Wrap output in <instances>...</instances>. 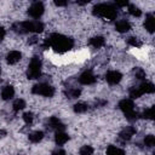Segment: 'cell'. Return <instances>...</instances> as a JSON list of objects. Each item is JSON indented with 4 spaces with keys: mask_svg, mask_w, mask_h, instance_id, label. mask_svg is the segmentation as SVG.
Here are the masks:
<instances>
[{
    "mask_svg": "<svg viewBox=\"0 0 155 155\" xmlns=\"http://www.w3.org/2000/svg\"><path fill=\"white\" fill-rule=\"evenodd\" d=\"M48 42H50V46H52L56 51H59V52L70 50L74 44L70 38L63 36L61 34H52L48 39Z\"/></svg>",
    "mask_w": 155,
    "mask_h": 155,
    "instance_id": "cell-1",
    "label": "cell"
},
{
    "mask_svg": "<svg viewBox=\"0 0 155 155\" xmlns=\"http://www.w3.org/2000/svg\"><path fill=\"white\" fill-rule=\"evenodd\" d=\"M12 30L16 33H28V31H35L40 33L44 30V24L39 21H27V22H21V23H15L12 25Z\"/></svg>",
    "mask_w": 155,
    "mask_h": 155,
    "instance_id": "cell-2",
    "label": "cell"
},
{
    "mask_svg": "<svg viewBox=\"0 0 155 155\" xmlns=\"http://www.w3.org/2000/svg\"><path fill=\"white\" fill-rule=\"evenodd\" d=\"M93 15L111 21V19H114L117 16V11H116L114 5H110V4H98V5H96L93 7Z\"/></svg>",
    "mask_w": 155,
    "mask_h": 155,
    "instance_id": "cell-3",
    "label": "cell"
},
{
    "mask_svg": "<svg viewBox=\"0 0 155 155\" xmlns=\"http://www.w3.org/2000/svg\"><path fill=\"white\" fill-rule=\"evenodd\" d=\"M40 75H41V62L38 57H33L27 70V76L29 79H38Z\"/></svg>",
    "mask_w": 155,
    "mask_h": 155,
    "instance_id": "cell-4",
    "label": "cell"
},
{
    "mask_svg": "<svg viewBox=\"0 0 155 155\" xmlns=\"http://www.w3.org/2000/svg\"><path fill=\"white\" fill-rule=\"evenodd\" d=\"M31 92L35 93V94H41V96H45V97H52L54 94V88L52 86H50L48 84H36L33 86L31 88Z\"/></svg>",
    "mask_w": 155,
    "mask_h": 155,
    "instance_id": "cell-5",
    "label": "cell"
},
{
    "mask_svg": "<svg viewBox=\"0 0 155 155\" xmlns=\"http://www.w3.org/2000/svg\"><path fill=\"white\" fill-rule=\"evenodd\" d=\"M42 13H44V4L39 2V1L31 4V6L28 10V15L33 18H39Z\"/></svg>",
    "mask_w": 155,
    "mask_h": 155,
    "instance_id": "cell-6",
    "label": "cell"
},
{
    "mask_svg": "<svg viewBox=\"0 0 155 155\" xmlns=\"http://www.w3.org/2000/svg\"><path fill=\"white\" fill-rule=\"evenodd\" d=\"M121 78H122L121 73H119V71H116V70L109 71V73L107 74V76H105L107 81H108L110 85H116V84H119L120 80H121Z\"/></svg>",
    "mask_w": 155,
    "mask_h": 155,
    "instance_id": "cell-7",
    "label": "cell"
},
{
    "mask_svg": "<svg viewBox=\"0 0 155 155\" xmlns=\"http://www.w3.org/2000/svg\"><path fill=\"white\" fill-rule=\"evenodd\" d=\"M79 81L82 85H91V84H93L96 81V78H94V75L91 71H85V73H82L80 75Z\"/></svg>",
    "mask_w": 155,
    "mask_h": 155,
    "instance_id": "cell-8",
    "label": "cell"
},
{
    "mask_svg": "<svg viewBox=\"0 0 155 155\" xmlns=\"http://www.w3.org/2000/svg\"><path fill=\"white\" fill-rule=\"evenodd\" d=\"M48 126H50V128L56 130L57 132L63 131V130H64V127H65V126L61 122V120H59L58 117H56V116L50 117V120H48Z\"/></svg>",
    "mask_w": 155,
    "mask_h": 155,
    "instance_id": "cell-9",
    "label": "cell"
},
{
    "mask_svg": "<svg viewBox=\"0 0 155 155\" xmlns=\"http://www.w3.org/2000/svg\"><path fill=\"white\" fill-rule=\"evenodd\" d=\"M136 133V128L133 126H127L126 128H124L121 132H120V138L124 139V140H130L132 138V136Z\"/></svg>",
    "mask_w": 155,
    "mask_h": 155,
    "instance_id": "cell-10",
    "label": "cell"
},
{
    "mask_svg": "<svg viewBox=\"0 0 155 155\" xmlns=\"http://www.w3.org/2000/svg\"><path fill=\"white\" fill-rule=\"evenodd\" d=\"M119 108H120L124 113H127V111L134 110V104H133L132 99H122V101H120V103H119Z\"/></svg>",
    "mask_w": 155,
    "mask_h": 155,
    "instance_id": "cell-11",
    "label": "cell"
},
{
    "mask_svg": "<svg viewBox=\"0 0 155 155\" xmlns=\"http://www.w3.org/2000/svg\"><path fill=\"white\" fill-rule=\"evenodd\" d=\"M21 58H22V54H21V52H18V51H11V52H8L7 56H6V61H7L10 64H16L17 62H19Z\"/></svg>",
    "mask_w": 155,
    "mask_h": 155,
    "instance_id": "cell-12",
    "label": "cell"
},
{
    "mask_svg": "<svg viewBox=\"0 0 155 155\" xmlns=\"http://www.w3.org/2000/svg\"><path fill=\"white\" fill-rule=\"evenodd\" d=\"M144 27L149 33H154V30H155V19H154V17L151 15L147 16L145 22H144Z\"/></svg>",
    "mask_w": 155,
    "mask_h": 155,
    "instance_id": "cell-13",
    "label": "cell"
},
{
    "mask_svg": "<svg viewBox=\"0 0 155 155\" xmlns=\"http://www.w3.org/2000/svg\"><path fill=\"white\" fill-rule=\"evenodd\" d=\"M13 96H15V90H13L12 86H6V87L2 88V91H1V97H2V99L8 101V99H11Z\"/></svg>",
    "mask_w": 155,
    "mask_h": 155,
    "instance_id": "cell-14",
    "label": "cell"
},
{
    "mask_svg": "<svg viewBox=\"0 0 155 155\" xmlns=\"http://www.w3.org/2000/svg\"><path fill=\"white\" fill-rule=\"evenodd\" d=\"M115 29L119 31V33H126L131 29V25L128 22L126 21H119L116 24H115Z\"/></svg>",
    "mask_w": 155,
    "mask_h": 155,
    "instance_id": "cell-15",
    "label": "cell"
},
{
    "mask_svg": "<svg viewBox=\"0 0 155 155\" xmlns=\"http://www.w3.org/2000/svg\"><path fill=\"white\" fill-rule=\"evenodd\" d=\"M68 139H69V136H68L65 132L61 131V132H57V133H56L54 140H56V143H57L58 145H63L64 143L68 142Z\"/></svg>",
    "mask_w": 155,
    "mask_h": 155,
    "instance_id": "cell-16",
    "label": "cell"
},
{
    "mask_svg": "<svg viewBox=\"0 0 155 155\" xmlns=\"http://www.w3.org/2000/svg\"><path fill=\"white\" fill-rule=\"evenodd\" d=\"M138 87H139L142 93H153L155 91V87L151 82H142Z\"/></svg>",
    "mask_w": 155,
    "mask_h": 155,
    "instance_id": "cell-17",
    "label": "cell"
},
{
    "mask_svg": "<svg viewBox=\"0 0 155 155\" xmlns=\"http://www.w3.org/2000/svg\"><path fill=\"white\" fill-rule=\"evenodd\" d=\"M44 138V132L42 131H34L29 134V140L31 143H39Z\"/></svg>",
    "mask_w": 155,
    "mask_h": 155,
    "instance_id": "cell-18",
    "label": "cell"
},
{
    "mask_svg": "<svg viewBox=\"0 0 155 155\" xmlns=\"http://www.w3.org/2000/svg\"><path fill=\"white\" fill-rule=\"evenodd\" d=\"M90 44H91L93 47L99 48V47L104 46L105 40H104V38H103V36H94V38H92V39L90 40Z\"/></svg>",
    "mask_w": 155,
    "mask_h": 155,
    "instance_id": "cell-19",
    "label": "cell"
},
{
    "mask_svg": "<svg viewBox=\"0 0 155 155\" xmlns=\"http://www.w3.org/2000/svg\"><path fill=\"white\" fill-rule=\"evenodd\" d=\"M107 155H125V151L115 145H109L107 148Z\"/></svg>",
    "mask_w": 155,
    "mask_h": 155,
    "instance_id": "cell-20",
    "label": "cell"
},
{
    "mask_svg": "<svg viewBox=\"0 0 155 155\" xmlns=\"http://www.w3.org/2000/svg\"><path fill=\"white\" fill-rule=\"evenodd\" d=\"M128 12L134 17H140L142 15V11L136 5H132V4H128Z\"/></svg>",
    "mask_w": 155,
    "mask_h": 155,
    "instance_id": "cell-21",
    "label": "cell"
},
{
    "mask_svg": "<svg viewBox=\"0 0 155 155\" xmlns=\"http://www.w3.org/2000/svg\"><path fill=\"white\" fill-rule=\"evenodd\" d=\"M12 107H13V110L15 111H18V110H22V109H24V107H25V102L23 101V99H16L15 102H13V104H12Z\"/></svg>",
    "mask_w": 155,
    "mask_h": 155,
    "instance_id": "cell-22",
    "label": "cell"
},
{
    "mask_svg": "<svg viewBox=\"0 0 155 155\" xmlns=\"http://www.w3.org/2000/svg\"><path fill=\"white\" fill-rule=\"evenodd\" d=\"M80 155H93V148L91 145H84L80 148Z\"/></svg>",
    "mask_w": 155,
    "mask_h": 155,
    "instance_id": "cell-23",
    "label": "cell"
},
{
    "mask_svg": "<svg viewBox=\"0 0 155 155\" xmlns=\"http://www.w3.org/2000/svg\"><path fill=\"white\" fill-rule=\"evenodd\" d=\"M86 110H87V104L86 103H76L74 105V111L75 113L81 114V113H85Z\"/></svg>",
    "mask_w": 155,
    "mask_h": 155,
    "instance_id": "cell-24",
    "label": "cell"
},
{
    "mask_svg": "<svg viewBox=\"0 0 155 155\" xmlns=\"http://www.w3.org/2000/svg\"><path fill=\"white\" fill-rule=\"evenodd\" d=\"M80 93H81V91H80L79 88H70V90H68V91L65 92V94H67L69 98H78V97L80 96Z\"/></svg>",
    "mask_w": 155,
    "mask_h": 155,
    "instance_id": "cell-25",
    "label": "cell"
},
{
    "mask_svg": "<svg viewBox=\"0 0 155 155\" xmlns=\"http://www.w3.org/2000/svg\"><path fill=\"white\" fill-rule=\"evenodd\" d=\"M144 144H145L147 147H149V148L154 147V145H155V137H154L153 134L145 136V138H144Z\"/></svg>",
    "mask_w": 155,
    "mask_h": 155,
    "instance_id": "cell-26",
    "label": "cell"
},
{
    "mask_svg": "<svg viewBox=\"0 0 155 155\" xmlns=\"http://www.w3.org/2000/svg\"><path fill=\"white\" fill-rule=\"evenodd\" d=\"M143 93L140 92V90H139V87H132L131 90H130V97L131 98H138V97H140Z\"/></svg>",
    "mask_w": 155,
    "mask_h": 155,
    "instance_id": "cell-27",
    "label": "cell"
},
{
    "mask_svg": "<svg viewBox=\"0 0 155 155\" xmlns=\"http://www.w3.org/2000/svg\"><path fill=\"white\" fill-rule=\"evenodd\" d=\"M142 116H143L144 119H149V120L154 119V108L151 107V108H149V109H145L144 113L142 114Z\"/></svg>",
    "mask_w": 155,
    "mask_h": 155,
    "instance_id": "cell-28",
    "label": "cell"
},
{
    "mask_svg": "<svg viewBox=\"0 0 155 155\" xmlns=\"http://www.w3.org/2000/svg\"><path fill=\"white\" fill-rule=\"evenodd\" d=\"M134 76L138 80H143V79H145V71L142 68H136L134 69Z\"/></svg>",
    "mask_w": 155,
    "mask_h": 155,
    "instance_id": "cell-29",
    "label": "cell"
},
{
    "mask_svg": "<svg viewBox=\"0 0 155 155\" xmlns=\"http://www.w3.org/2000/svg\"><path fill=\"white\" fill-rule=\"evenodd\" d=\"M33 119H34V116H33V114H31L30 111L23 114V120H24V122H25L27 125H30V124L33 122Z\"/></svg>",
    "mask_w": 155,
    "mask_h": 155,
    "instance_id": "cell-30",
    "label": "cell"
},
{
    "mask_svg": "<svg viewBox=\"0 0 155 155\" xmlns=\"http://www.w3.org/2000/svg\"><path fill=\"white\" fill-rule=\"evenodd\" d=\"M128 44H130L131 46H134V47H140V46H142V42H140L137 38H134V36H131V38L128 39Z\"/></svg>",
    "mask_w": 155,
    "mask_h": 155,
    "instance_id": "cell-31",
    "label": "cell"
},
{
    "mask_svg": "<svg viewBox=\"0 0 155 155\" xmlns=\"http://www.w3.org/2000/svg\"><path fill=\"white\" fill-rule=\"evenodd\" d=\"M125 115H126V119L130 120V121H133V120H136V119L138 117V114H137V111H134V110L127 111V113H125Z\"/></svg>",
    "mask_w": 155,
    "mask_h": 155,
    "instance_id": "cell-32",
    "label": "cell"
},
{
    "mask_svg": "<svg viewBox=\"0 0 155 155\" xmlns=\"http://www.w3.org/2000/svg\"><path fill=\"white\" fill-rule=\"evenodd\" d=\"M52 155H65V151L63 149H61V148H57V149H54L52 151Z\"/></svg>",
    "mask_w": 155,
    "mask_h": 155,
    "instance_id": "cell-33",
    "label": "cell"
},
{
    "mask_svg": "<svg viewBox=\"0 0 155 155\" xmlns=\"http://www.w3.org/2000/svg\"><path fill=\"white\" fill-rule=\"evenodd\" d=\"M107 104V101H104V99H97L96 102H94V105L96 107H103V105H105Z\"/></svg>",
    "mask_w": 155,
    "mask_h": 155,
    "instance_id": "cell-34",
    "label": "cell"
},
{
    "mask_svg": "<svg viewBox=\"0 0 155 155\" xmlns=\"http://www.w3.org/2000/svg\"><path fill=\"white\" fill-rule=\"evenodd\" d=\"M5 34H6L5 29H4L2 27H0V40H2V39L5 38Z\"/></svg>",
    "mask_w": 155,
    "mask_h": 155,
    "instance_id": "cell-35",
    "label": "cell"
},
{
    "mask_svg": "<svg viewBox=\"0 0 155 155\" xmlns=\"http://www.w3.org/2000/svg\"><path fill=\"white\" fill-rule=\"evenodd\" d=\"M68 2L67 1H54V5L56 6H65Z\"/></svg>",
    "mask_w": 155,
    "mask_h": 155,
    "instance_id": "cell-36",
    "label": "cell"
},
{
    "mask_svg": "<svg viewBox=\"0 0 155 155\" xmlns=\"http://www.w3.org/2000/svg\"><path fill=\"white\" fill-rule=\"evenodd\" d=\"M38 41H39V40H38V38H36V36H33V38H30V39H29V44H30V45L36 44Z\"/></svg>",
    "mask_w": 155,
    "mask_h": 155,
    "instance_id": "cell-37",
    "label": "cell"
},
{
    "mask_svg": "<svg viewBox=\"0 0 155 155\" xmlns=\"http://www.w3.org/2000/svg\"><path fill=\"white\" fill-rule=\"evenodd\" d=\"M116 6H121V7H124V6H128V2H127V1H122V2H116Z\"/></svg>",
    "mask_w": 155,
    "mask_h": 155,
    "instance_id": "cell-38",
    "label": "cell"
},
{
    "mask_svg": "<svg viewBox=\"0 0 155 155\" xmlns=\"http://www.w3.org/2000/svg\"><path fill=\"white\" fill-rule=\"evenodd\" d=\"M6 134H7L6 130H0V138H4V137H5Z\"/></svg>",
    "mask_w": 155,
    "mask_h": 155,
    "instance_id": "cell-39",
    "label": "cell"
},
{
    "mask_svg": "<svg viewBox=\"0 0 155 155\" xmlns=\"http://www.w3.org/2000/svg\"><path fill=\"white\" fill-rule=\"evenodd\" d=\"M88 1H78V4L79 5H85V4H87Z\"/></svg>",
    "mask_w": 155,
    "mask_h": 155,
    "instance_id": "cell-40",
    "label": "cell"
},
{
    "mask_svg": "<svg viewBox=\"0 0 155 155\" xmlns=\"http://www.w3.org/2000/svg\"><path fill=\"white\" fill-rule=\"evenodd\" d=\"M0 74H1V69H0Z\"/></svg>",
    "mask_w": 155,
    "mask_h": 155,
    "instance_id": "cell-41",
    "label": "cell"
}]
</instances>
